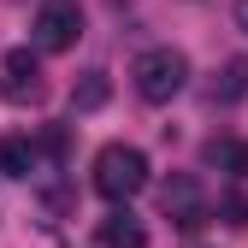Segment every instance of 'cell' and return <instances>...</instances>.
I'll return each instance as SVG.
<instances>
[{"label": "cell", "instance_id": "cell-1", "mask_svg": "<svg viewBox=\"0 0 248 248\" xmlns=\"http://www.w3.org/2000/svg\"><path fill=\"white\" fill-rule=\"evenodd\" d=\"M95 189H101L107 201L142 195V189H148V154L130 148V142H107V148L95 154Z\"/></svg>", "mask_w": 248, "mask_h": 248}, {"label": "cell", "instance_id": "cell-2", "mask_svg": "<svg viewBox=\"0 0 248 248\" xmlns=\"http://www.w3.org/2000/svg\"><path fill=\"white\" fill-rule=\"evenodd\" d=\"M130 83H136V95L154 101V107H166L183 83H189V59H183L177 47H142L136 53V65H130Z\"/></svg>", "mask_w": 248, "mask_h": 248}, {"label": "cell", "instance_id": "cell-3", "mask_svg": "<svg viewBox=\"0 0 248 248\" xmlns=\"http://www.w3.org/2000/svg\"><path fill=\"white\" fill-rule=\"evenodd\" d=\"M83 36V6L77 0H42L36 12V53H65Z\"/></svg>", "mask_w": 248, "mask_h": 248}, {"label": "cell", "instance_id": "cell-4", "mask_svg": "<svg viewBox=\"0 0 248 248\" xmlns=\"http://www.w3.org/2000/svg\"><path fill=\"white\" fill-rule=\"evenodd\" d=\"M0 95H6L12 107H36L47 95V83H42V59L30 53V47H12L6 59H0Z\"/></svg>", "mask_w": 248, "mask_h": 248}, {"label": "cell", "instance_id": "cell-5", "mask_svg": "<svg viewBox=\"0 0 248 248\" xmlns=\"http://www.w3.org/2000/svg\"><path fill=\"white\" fill-rule=\"evenodd\" d=\"M160 207H166V219L177 231H201L207 225V195H201V183L195 177H166V189H160Z\"/></svg>", "mask_w": 248, "mask_h": 248}, {"label": "cell", "instance_id": "cell-6", "mask_svg": "<svg viewBox=\"0 0 248 248\" xmlns=\"http://www.w3.org/2000/svg\"><path fill=\"white\" fill-rule=\"evenodd\" d=\"M213 107H236L242 95H248V59H225V71L213 77Z\"/></svg>", "mask_w": 248, "mask_h": 248}, {"label": "cell", "instance_id": "cell-7", "mask_svg": "<svg viewBox=\"0 0 248 248\" xmlns=\"http://www.w3.org/2000/svg\"><path fill=\"white\" fill-rule=\"evenodd\" d=\"M101 248H148V236H142V225L130 219V213H112V219H101V236H95Z\"/></svg>", "mask_w": 248, "mask_h": 248}, {"label": "cell", "instance_id": "cell-8", "mask_svg": "<svg viewBox=\"0 0 248 248\" xmlns=\"http://www.w3.org/2000/svg\"><path fill=\"white\" fill-rule=\"evenodd\" d=\"M0 171L6 177H30L36 171V142L30 136H0Z\"/></svg>", "mask_w": 248, "mask_h": 248}, {"label": "cell", "instance_id": "cell-9", "mask_svg": "<svg viewBox=\"0 0 248 248\" xmlns=\"http://www.w3.org/2000/svg\"><path fill=\"white\" fill-rule=\"evenodd\" d=\"M207 160H213V166H225V171H236V177H248V142H213V148H207Z\"/></svg>", "mask_w": 248, "mask_h": 248}, {"label": "cell", "instance_id": "cell-10", "mask_svg": "<svg viewBox=\"0 0 248 248\" xmlns=\"http://www.w3.org/2000/svg\"><path fill=\"white\" fill-rule=\"evenodd\" d=\"M71 101H77V112H89V107H101V101H107V71H89V77H83V89H77Z\"/></svg>", "mask_w": 248, "mask_h": 248}, {"label": "cell", "instance_id": "cell-11", "mask_svg": "<svg viewBox=\"0 0 248 248\" xmlns=\"http://www.w3.org/2000/svg\"><path fill=\"white\" fill-rule=\"evenodd\" d=\"M219 213H225V225H248V195H225Z\"/></svg>", "mask_w": 248, "mask_h": 248}, {"label": "cell", "instance_id": "cell-12", "mask_svg": "<svg viewBox=\"0 0 248 248\" xmlns=\"http://www.w3.org/2000/svg\"><path fill=\"white\" fill-rule=\"evenodd\" d=\"M236 30H248V0H236Z\"/></svg>", "mask_w": 248, "mask_h": 248}]
</instances>
